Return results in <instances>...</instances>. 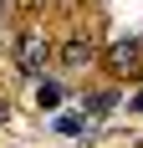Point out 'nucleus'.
<instances>
[{
    "mask_svg": "<svg viewBox=\"0 0 143 148\" xmlns=\"http://www.w3.org/2000/svg\"><path fill=\"white\" fill-rule=\"evenodd\" d=\"M46 56H51V41H46L41 31H26V36L15 41V66H21V77H41Z\"/></svg>",
    "mask_w": 143,
    "mask_h": 148,
    "instance_id": "nucleus-1",
    "label": "nucleus"
},
{
    "mask_svg": "<svg viewBox=\"0 0 143 148\" xmlns=\"http://www.w3.org/2000/svg\"><path fill=\"white\" fill-rule=\"evenodd\" d=\"M138 61H143V41H118L113 51H107V66H113L118 77H128V72H143Z\"/></svg>",
    "mask_w": 143,
    "mask_h": 148,
    "instance_id": "nucleus-2",
    "label": "nucleus"
},
{
    "mask_svg": "<svg viewBox=\"0 0 143 148\" xmlns=\"http://www.w3.org/2000/svg\"><path fill=\"white\" fill-rule=\"evenodd\" d=\"M61 66H67V72H87V66H92V41H87V36H72V41L61 46Z\"/></svg>",
    "mask_w": 143,
    "mask_h": 148,
    "instance_id": "nucleus-3",
    "label": "nucleus"
},
{
    "mask_svg": "<svg viewBox=\"0 0 143 148\" xmlns=\"http://www.w3.org/2000/svg\"><path fill=\"white\" fill-rule=\"evenodd\" d=\"M113 107H118V92H113V87H102V92H87L77 112H82V118H113Z\"/></svg>",
    "mask_w": 143,
    "mask_h": 148,
    "instance_id": "nucleus-4",
    "label": "nucleus"
},
{
    "mask_svg": "<svg viewBox=\"0 0 143 148\" xmlns=\"http://www.w3.org/2000/svg\"><path fill=\"white\" fill-rule=\"evenodd\" d=\"M61 97H67V87H61V82H41V87H36V102H41V107H56Z\"/></svg>",
    "mask_w": 143,
    "mask_h": 148,
    "instance_id": "nucleus-5",
    "label": "nucleus"
},
{
    "mask_svg": "<svg viewBox=\"0 0 143 148\" xmlns=\"http://www.w3.org/2000/svg\"><path fill=\"white\" fill-rule=\"evenodd\" d=\"M56 133H67V138L87 133V118H82V112H61V118H56Z\"/></svg>",
    "mask_w": 143,
    "mask_h": 148,
    "instance_id": "nucleus-6",
    "label": "nucleus"
},
{
    "mask_svg": "<svg viewBox=\"0 0 143 148\" xmlns=\"http://www.w3.org/2000/svg\"><path fill=\"white\" fill-rule=\"evenodd\" d=\"M128 112H143V92H133V97H128Z\"/></svg>",
    "mask_w": 143,
    "mask_h": 148,
    "instance_id": "nucleus-7",
    "label": "nucleus"
},
{
    "mask_svg": "<svg viewBox=\"0 0 143 148\" xmlns=\"http://www.w3.org/2000/svg\"><path fill=\"white\" fill-rule=\"evenodd\" d=\"M5 118H10V107H5V102H0V123H5Z\"/></svg>",
    "mask_w": 143,
    "mask_h": 148,
    "instance_id": "nucleus-8",
    "label": "nucleus"
}]
</instances>
